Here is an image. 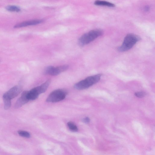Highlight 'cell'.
<instances>
[{
  "instance_id": "obj_1",
  "label": "cell",
  "mask_w": 155,
  "mask_h": 155,
  "mask_svg": "<svg viewBox=\"0 0 155 155\" xmlns=\"http://www.w3.org/2000/svg\"><path fill=\"white\" fill-rule=\"evenodd\" d=\"M103 34V31L101 29H96L91 30L84 34L79 39V44L81 46L88 44L98 37L102 36Z\"/></svg>"
},
{
  "instance_id": "obj_2",
  "label": "cell",
  "mask_w": 155,
  "mask_h": 155,
  "mask_svg": "<svg viewBox=\"0 0 155 155\" xmlns=\"http://www.w3.org/2000/svg\"><path fill=\"white\" fill-rule=\"evenodd\" d=\"M141 40L139 36L132 34H127L124 39L121 46L118 47V50L120 52H125L132 48L136 43Z\"/></svg>"
},
{
  "instance_id": "obj_3",
  "label": "cell",
  "mask_w": 155,
  "mask_h": 155,
  "mask_svg": "<svg viewBox=\"0 0 155 155\" xmlns=\"http://www.w3.org/2000/svg\"><path fill=\"white\" fill-rule=\"evenodd\" d=\"M102 75L98 74L89 76L85 79L76 83L74 86L77 90L87 89L98 83L100 80Z\"/></svg>"
},
{
  "instance_id": "obj_4",
  "label": "cell",
  "mask_w": 155,
  "mask_h": 155,
  "mask_svg": "<svg viewBox=\"0 0 155 155\" xmlns=\"http://www.w3.org/2000/svg\"><path fill=\"white\" fill-rule=\"evenodd\" d=\"M67 94L66 91L62 89L56 90L49 95L46 101L48 102H56L64 100Z\"/></svg>"
},
{
  "instance_id": "obj_5",
  "label": "cell",
  "mask_w": 155,
  "mask_h": 155,
  "mask_svg": "<svg viewBox=\"0 0 155 155\" xmlns=\"http://www.w3.org/2000/svg\"><path fill=\"white\" fill-rule=\"evenodd\" d=\"M69 68L68 65H65L56 67L49 66L46 68L43 72L45 75L56 76L67 70Z\"/></svg>"
},
{
  "instance_id": "obj_6",
  "label": "cell",
  "mask_w": 155,
  "mask_h": 155,
  "mask_svg": "<svg viewBox=\"0 0 155 155\" xmlns=\"http://www.w3.org/2000/svg\"><path fill=\"white\" fill-rule=\"evenodd\" d=\"M21 91L22 88L21 87L16 86L11 88L5 94L11 99L17 97Z\"/></svg>"
},
{
  "instance_id": "obj_7",
  "label": "cell",
  "mask_w": 155,
  "mask_h": 155,
  "mask_svg": "<svg viewBox=\"0 0 155 155\" xmlns=\"http://www.w3.org/2000/svg\"><path fill=\"white\" fill-rule=\"evenodd\" d=\"M28 91H25L23 92L20 98L15 104V107L18 108L28 102L29 100L28 95Z\"/></svg>"
},
{
  "instance_id": "obj_8",
  "label": "cell",
  "mask_w": 155,
  "mask_h": 155,
  "mask_svg": "<svg viewBox=\"0 0 155 155\" xmlns=\"http://www.w3.org/2000/svg\"><path fill=\"white\" fill-rule=\"evenodd\" d=\"M41 94V92L39 86L28 91V97L29 100H34L36 99L39 95Z\"/></svg>"
},
{
  "instance_id": "obj_9",
  "label": "cell",
  "mask_w": 155,
  "mask_h": 155,
  "mask_svg": "<svg viewBox=\"0 0 155 155\" xmlns=\"http://www.w3.org/2000/svg\"><path fill=\"white\" fill-rule=\"evenodd\" d=\"M43 20H35L23 22L15 25L14 28H18L26 27L30 26L37 25L42 23Z\"/></svg>"
},
{
  "instance_id": "obj_10",
  "label": "cell",
  "mask_w": 155,
  "mask_h": 155,
  "mask_svg": "<svg viewBox=\"0 0 155 155\" xmlns=\"http://www.w3.org/2000/svg\"><path fill=\"white\" fill-rule=\"evenodd\" d=\"M94 4L98 6H103L109 7H114L115 5L113 3L107 1L97 0L94 2Z\"/></svg>"
},
{
  "instance_id": "obj_11",
  "label": "cell",
  "mask_w": 155,
  "mask_h": 155,
  "mask_svg": "<svg viewBox=\"0 0 155 155\" xmlns=\"http://www.w3.org/2000/svg\"><path fill=\"white\" fill-rule=\"evenodd\" d=\"M4 102V107L6 110L9 109L11 106V99H10L5 94L3 97Z\"/></svg>"
},
{
  "instance_id": "obj_12",
  "label": "cell",
  "mask_w": 155,
  "mask_h": 155,
  "mask_svg": "<svg viewBox=\"0 0 155 155\" xmlns=\"http://www.w3.org/2000/svg\"><path fill=\"white\" fill-rule=\"evenodd\" d=\"M6 10L10 12H19L21 11L20 8L15 6H8L6 7Z\"/></svg>"
},
{
  "instance_id": "obj_13",
  "label": "cell",
  "mask_w": 155,
  "mask_h": 155,
  "mask_svg": "<svg viewBox=\"0 0 155 155\" xmlns=\"http://www.w3.org/2000/svg\"><path fill=\"white\" fill-rule=\"evenodd\" d=\"M67 125L69 129L71 131L74 132H76L78 131L77 127L73 122H69L68 123Z\"/></svg>"
},
{
  "instance_id": "obj_14",
  "label": "cell",
  "mask_w": 155,
  "mask_h": 155,
  "mask_svg": "<svg viewBox=\"0 0 155 155\" xmlns=\"http://www.w3.org/2000/svg\"><path fill=\"white\" fill-rule=\"evenodd\" d=\"M18 133L20 136L23 137L29 138L30 137V134L26 131L20 130L18 132Z\"/></svg>"
},
{
  "instance_id": "obj_15",
  "label": "cell",
  "mask_w": 155,
  "mask_h": 155,
  "mask_svg": "<svg viewBox=\"0 0 155 155\" xmlns=\"http://www.w3.org/2000/svg\"><path fill=\"white\" fill-rule=\"evenodd\" d=\"M135 95L137 97L142 98L145 96L146 93L144 91L137 92L135 93Z\"/></svg>"
},
{
  "instance_id": "obj_16",
  "label": "cell",
  "mask_w": 155,
  "mask_h": 155,
  "mask_svg": "<svg viewBox=\"0 0 155 155\" xmlns=\"http://www.w3.org/2000/svg\"><path fill=\"white\" fill-rule=\"evenodd\" d=\"M83 121L85 123H88L90 121V119L88 117H86L83 119Z\"/></svg>"
}]
</instances>
